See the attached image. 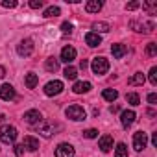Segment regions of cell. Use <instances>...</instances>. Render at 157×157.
<instances>
[{
  "label": "cell",
  "mask_w": 157,
  "mask_h": 157,
  "mask_svg": "<svg viewBox=\"0 0 157 157\" xmlns=\"http://www.w3.org/2000/svg\"><path fill=\"white\" fill-rule=\"evenodd\" d=\"M144 74L142 72H137L135 76H131V78H128V85H142L144 83Z\"/></svg>",
  "instance_id": "44dd1931"
},
{
  "label": "cell",
  "mask_w": 157,
  "mask_h": 157,
  "mask_svg": "<svg viewBox=\"0 0 157 157\" xmlns=\"http://www.w3.org/2000/svg\"><path fill=\"white\" fill-rule=\"evenodd\" d=\"M146 144H148V133H144V131H135V133H133V148H135L137 151H140V150L146 148Z\"/></svg>",
  "instance_id": "8992f818"
},
{
  "label": "cell",
  "mask_w": 157,
  "mask_h": 157,
  "mask_svg": "<svg viewBox=\"0 0 157 157\" xmlns=\"http://www.w3.org/2000/svg\"><path fill=\"white\" fill-rule=\"evenodd\" d=\"M0 140H2L4 144H13L17 140V128L2 126V128H0Z\"/></svg>",
  "instance_id": "6da1fadb"
},
{
  "label": "cell",
  "mask_w": 157,
  "mask_h": 157,
  "mask_svg": "<svg viewBox=\"0 0 157 157\" xmlns=\"http://www.w3.org/2000/svg\"><path fill=\"white\" fill-rule=\"evenodd\" d=\"M128 52V46L126 44H113L111 46V54H113V57L115 59H120V57H124V54Z\"/></svg>",
  "instance_id": "e0dca14e"
},
{
  "label": "cell",
  "mask_w": 157,
  "mask_h": 157,
  "mask_svg": "<svg viewBox=\"0 0 157 157\" xmlns=\"http://www.w3.org/2000/svg\"><path fill=\"white\" fill-rule=\"evenodd\" d=\"M41 118H43V115H41L37 109H32V111H26V113H24V122H28V124L41 122Z\"/></svg>",
  "instance_id": "7c38bea8"
},
{
  "label": "cell",
  "mask_w": 157,
  "mask_h": 157,
  "mask_svg": "<svg viewBox=\"0 0 157 157\" xmlns=\"http://www.w3.org/2000/svg\"><path fill=\"white\" fill-rule=\"evenodd\" d=\"M0 98L6 100V102H11V100L15 98V89H13V85L4 83L2 87H0Z\"/></svg>",
  "instance_id": "ba28073f"
},
{
  "label": "cell",
  "mask_w": 157,
  "mask_h": 157,
  "mask_svg": "<svg viewBox=\"0 0 157 157\" xmlns=\"http://www.w3.org/2000/svg\"><path fill=\"white\" fill-rule=\"evenodd\" d=\"M74 59H76V48H74V46H65V48L61 50V61L72 63Z\"/></svg>",
  "instance_id": "8fae6325"
},
{
  "label": "cell",
  "mask_w": 157,
  "mask_h": 157,
  "mask_svg": "<svg viewBox=\"0 0 157 157\" xmlns=\"http://www.w3.org/2000/svg\"><path fill=\"white\" fill-rule=\"evenodd\" d=\"M44 68H46L48 72H56V70L59 68V59H56V57H50V59H46V63H44Z\"/></svg>",
  "instance_id": "7402d4cb"
},
{
  "label": "cell",
  "mask_w": 157,
  "mask_h": 157,
  "mask_svg": "<svg viewBox=\"0 0 157 157\" xmlns=\"http://www.w3.org/2000/svg\"><path fill=\"white\" fill-rule=\"evenodd\" d=\"M102 10V2L100 0H91V2L85 4V11L87 13H98Z\"/></svg>",
  "instance_id": "d6986e66"
},
{
  "label": "cell",
  "mask_w": 157,
  "mask_h": 157,
  "mask_svg": "<svg viewBox=\"0 0 157 157\" xmlns=\"http://www.w3.org/2000/svg\"><path fill=\"white\" fill-rule=\"evenodd\" d=\"M150 83L153 87L157 85V67H151V70H150Z\"/></svg>",
  "instance_id": "83f0119b"
},
{
  "label": "cell",
  "mask_w": 157,
  "mask_h": 157,
  "mask_svg": "<svg viewBox=\"0 0 157 157\" xmlns=\"http://www.w3.org/2000/svg\"><path fill=\"white\" fill-rule=\"evenodd\" d=\"M15 155H17V157H22V155H24V146H22V144H17V146H15Z\"/></svg>",
  "instance_id": "d590c367"
},
{
  "label": "cell",
  "mask_w": 157,
  "mask_h": 157,
  "mask_svg": "<svg viewBox=\"0 0 157 157\" xmlns=\"http://www.w3.org/2000/svg\"><path fill=\"white\" fill-rule=\"evenodd\" d=\"M17 52L21 57H30L33 54V41L32 39H24L19 46H17Z\"/></svg>",
  "instance_id": "52a82bcc"
},
{
  "label": "cell",
  "mask_w": 157,
  "mask_h": 157,
  "mask_svg": "<svg viewBox=\"0 0 157 157\" xmlns=\"http://www.w3.org/2000/svg\"><path fill=\"white\" fill-rule=\"evenodd\" d=\"M93 89V85L89 83V82H76L74 83V87H72V91L76 93V94H83V93H89Z\"/></svg>",
  "instance_id": "4fadbf2b"
},
{
  "label": "cell",
  "mask_w": 157,
  "mask_h": 157,
  "mask_svg": "<svg viewBox=\"0 0 157 157\" xmlns=\"http://www.w3.org/2000/svg\"><path fill=\"white\" fill-rule=\"evenodd\" d=\"M63 74H65V78H67V80H76V76H78V70H76L74 67H67Z\"/></svg>",
  "instance_id": "4316f807"
},
{
  "label": "cell",
  "mask_w": 157,
  "mask_h": 157,
  "mask_svg": "<svg viewBox=\"0 0 157 157\" xmlns=\"http://www.w3.org/2000/svg\"><path fill=\"white\" fill-rule=\"evenodd\" d=\"M98 148H100L102 151H109V150L113 148V137H111V135H104V137L100 139V142H98Z\"/></svg>",
  "instance_id": "9a60e30c"
},
{
  "label": "cell",
  "mask_w": 157,
  "mask_h": 157,
  "mask_svg": "<svg viewBox=\"0 0 157 157\" xmlns=\"http://www.w3.org/2000/svg\"><path fill=\"white\" fill-rule=\"evenodd\" d=\"M57 15H61V10H59L57 6H50V8L44 11V17H46V19H50V17H57Z\"/></svg>",
  "instance_id": "cb8c5ba5"
},
{
  "label": "cell",
  "mask_w": 157,
  "mask_h": 157,
  "mask_svg": "<svg viewBox=\"0 0 157 157\" xmlns=\"http://www.w3.org/2000/svg\"><path fill=\"white\" fill-rule=\"evenodd\" d=\"M85 43H87L89 46H98V44H102V37H100L98 33H94V32H89V33L85 35Z\"/></svg>",
  "instance_id": "2e32d148"
},
{
  "label": "cell",
  "mask_w": 157,
  "mask_h": 157,
  "mask_svg": "<svg viewBox=\"0 0 157 157\" xmlns=\"http://www.w3.org/2000/svg\"><path fill=\"white\" fill-rule=\"evenodd\" d=\"M109 111H111V113H117V111H120V107H118V105H111Z\"/></svg>",
  "instance_id": "74e56055"
},
{
  "label": "cell",
  "mask_w": 157,
  "mask_h": 157,
  "mask_svg": "<svg viewBox=\"0 0 157 157\" xmlns=\"http://www.w3.org/2000/svg\"><path fill=\"white\" fill-rule=\"evenodd\" d=\"M63 93V82L59 80H54V82H48L46 87H44V94L46 96H57Z\"/></svg>",
  "instance_id": "5b68a950"
},
{
  "label": "cell",
  "mask_w": 157,
  "mask_h": 157,
  "mask_svg": "<svg viewBox=\"0 0 157 157\" xmlns=\"http://www.w3.org/2000/svg\"><path fill=\"white\" fill-rule=\"evenodd\" d=\"M135 111H131V109H128V111H122V115H120V122H122V128H129L133 122H135Z\"/></svg>",
  "instance_id": "30bf717a"
},
{
  "label": "cell",
  "mask_w": 157,
  "mask_h": 157,
  "mask_svg": "<svg viewBox=\"0 0 157 157\" xmlns=\"http://www.w3.org/2000/svg\"><path fill=\"white\" fill-rule=\"evenodd\" d=\"M19 2H15V0H2V8H17Z\"/></svg>",
  "instance_id": "d6a6232c"
},
{
  "label": "cell",
  "mask_w": 157,
  "mask_h": 157,
  "mask_svg": "<svg viewBox=\"0 0 157 157\" xmlns=\"http://www.w3.org/2000/svg\"><path fill=\"white\" fill-rule=\"evenodd\" d=\"M91 68H93V72H94L96 76H102V74H105V72L109 70V61H107L105 57H94Z\"/></svg>",
  "instance_id": "277c9868"
},
{
  "label": "cell",
  "mask_w": 157,
  "mask_h": 157,
  "mask_svg": "<svg viewBox=\"0 0 157 157\" xmlns=\"http://www.w3.org/2000/svg\"><path fill=\"white\" fill-rule=\"evenodd\" d=\"M148 102H150V105H157V94L155 93H150L148 94Z\"/></svg>",
  "instance_id": "e575fe53"
},
{
  "label": "cell",
  "mask_w": 157,
  "mask_h": 157,
  "mask_svg": "<svg viewBox=\"0 0 157 157\" xmlns=\"http://www.w3.org/2000/svg\"><path fill=\"white\" fill-rule=\"evenodd\" d=\"M115 157H128V148H126L124 142H120V144L117 146V150H115Z\"/></svg>",
  "instance_id": "484cf974"
},
{
  "label": "cell",
  "mask_w": 157,
  "mask_h": 157,
  "mask_svg": "<svg viewBox=\"0 0 157 157\" xmlns=\"http://www.w3.org/2000/svg\"><path fill=\"white\" fill-rule=\"evenodd\" d=\"M139 8H140V2H129V4H126L128 11H133V10H139Z\"/></svg>",
  "instance_id": "836d02e7"
},
{
  "label": "cell",
  "mask_w": 157,
  "mask_h": 157,
  "mask_svg": "<svg viewBox=\"0 0 157 157\" xmlns=\"http://www.w3.org/2000/svg\"><path fill=\"white\" fill-rule=\"evenodd\" d=\"M24 83H26V87H28V89H35V85L39 83V76H37V74H33V72L26 74Z\"/></svg>",
  "instance_id": "ac0fdd59"
},
{
  "label": "cell",
  "mask_w": 157,
  "mask_h": 157,
  "mask_svg": "<svg viewBox=\"0 0 157 157\" xmlns=\"http://www.w3.org/2000/svg\"><path fill=\"white\" fill-rule=\"evenodd\" d=\"M61 32H63L65 35H70V33H72V24H70V22H63V24H61Z\"/></svg>",
  "instance_id": "f546056e"
},
{
  "label": "cell",
  "mask_w": 157,
  "mask_h": 157,
  "mask_svg": "<svg viewBox=\"0 0 157 157\" xmlns=\"http://www.w3.org/2000/svg\"><path fill=\"white\" fill-rule=\"evenodd\" d=\"M146 54H148V56H151V57H153V56H157V44H155V43H150V44L146 46Z\"/></svg>",
  "instance_id": "f1b7e54d"
},
{
  "label": "cell",
  "mask_w": 157,
  "mask_h": 157,
  "mask_svg": "<svg viewBox=\"0 0 157 157\" xmlns=\"http://www.w3.org/2000/svg\"><path fill=\"white\" fill-rule=\"evenodd\" d=\"M22 146H24V148H28L30 151H35V150L39 148V140H37L35 137H32V135H26V137H24Z\"/></svg>",
  "instance_id": "5bb4252c"
},
{
  "label": "cell",
  "mask_w": 157,
  "mask_h": 157,
  "mask_svg": "<svg viewBox=\"0 0 157 157\" xmlns=\"http://www.w3.org/2000/svg\"><path fill=\"white\" fill-rule=\"evenodd\" d=\"M80 68H83V70L87 68V59H82V61H80Z\"/></svg>",
  "instance_id": "8d00e7d4"
},
{
  "label": "cell",
  "mask_w": 157,
  "mask_h": 157,
  "mask_svg": "<svg viewBox=\"0 0 157 157\" xmlns=\"http://www.w3.org/2000/svg\"><path fill=\"white\" fill-rule=\"evenodd\" d=\"M56 157H74V148L70 144L63 142L56 148Z\"/></svg>",
  "instance_id": "9c48e42d"
},
{
  "label": "cell",
  "mask_w": 157,
  "mask_h": 157,
  "mask_svg": "<svg viewBox=\"0 0 157 157\" xmlns=\"http://www.w3.org/2000/svg\"><path fill=\"white\" fill-rule=\"evenodd\" d=\"M43 6H44L43 0H32V2H30V8H32V10H41Z\"/></svg>",
  "instance_id": "1f68e13d"
},
{
  "label": "cell",
  "mask_w": 157,
  "mask_h": 157,
  "mask_svg": "<svg viewBox=\"0 0 157 157\" xmlns=\"http://www.w3.org/2000/svg\"><path fill=\"white\" fill-rule=\"evenodd\" d=\"M93 30H96L94 33H98V32H102V33H107V32L111 30V26H109L107 22H94V24H93Z\"/></svg>",
  "instance_id": "603a6c76"
},
{
  "label": "cell",
  "mask_w": 157,
  "mask_h": 157,
  "mask_svg": "<svg viewBox=\"0 0 157 157\" xmlns=\"http://www.w3.org/2000/svg\"><path fill=\"white\" fill-rule=\"evenodd\" d=\"M102 96H104V100H107V102H115V100L118 98V91H117V89H104V91H102Z\"/></svg>",
  "instance_id": "ffe728a7"
},
{
  "label": "cell",
  "mask_w": 157,
  "mask_h": 157,
  "mask_svg": "<svg viewBox=\"0 0 157 157\" xmlns=\"http://www.w3.org/2000/svg\"><path fill=\"white\" fill-rule=\"evenodd\" d=\"M126 100H128V104H131V105H139V104H140V98H139L137 93H128V94H126Z\"/></svg>",
  "instance_id": "d4e9b609"
},
{
  "label": "cell",
  "mask_w": 157,
  "mask_h": 157,
  "mask_svg": "<svg viewBox=\"0 0 157 157\" xmlns=\"http://www.w3.org/2000/svg\"><path fill=\"white\" fill-rule=\"evenodd\" d=\"M83 137H87V139H94V137H98V129H85L83 131Z\"/></svg>",
  "instance_id": "4dcf8cb0"
},
{
  "label": "cell",
  "mask_w": 157,
  "mask_h": 157,
  "mask_svg": "<svg viewBox=\"0 0 157 157\" xmlns=\"http://www.w3.org/2000/svg\"><path fill=\"white\" fill-rule=\"evenodd\" d=\"M57 129H59V126H57L56 122H52V120H43V122H39V126H37V131H39L43 137H52V135H56Z\"/></svg>",
  "instance_id": "7a4b0ae2"
},
{
  "label": "cell",
  "mask_w": 157,
  "mask_h": 157,
  "mask_svg": "<svg viewBox=\"0 0 157 157\" xmlns=\"http://www.w3.org/2000/svg\"><path fill=\"white\" fill-rule=\"evenodd\" d=\"M65 115L70 118V120H85V117H87V113H85V109L82 107V105H78V104H74V105H70V107H67V111H65Z\"/></svg>",
  "instance_id": "3957f363"
},
{
  "label": "cell",
  "mask_w": 157,
  "mask_h": 157,
  "mask_svg": "<svg viewBox=\"0 0 157 157\" xmlns=\"http://www.w3.org/2000/svg\"><path fill=\"white\" fill-rule=\"evenodd\" d=\"M6 76V68L4 67H0V78H4Z\"/></svg>",
  "instance_id": "f35d334b"
}]
</instances>
